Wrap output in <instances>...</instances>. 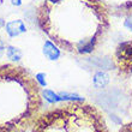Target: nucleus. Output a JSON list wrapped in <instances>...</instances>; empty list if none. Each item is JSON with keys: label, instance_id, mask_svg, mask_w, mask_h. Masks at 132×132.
<instances>
[{"label": "nucleus", "instance_id": "obj_10", "mask_svg": "<svg viewBox=\"0 0 132 132\" xmlns=\"http://www.w3.org/2000/svg\"><path fill=\"white\" fill-rule=\"evenodd\" d=\"M42 96L45 97L46 101H48L49 103H55L58 101H61V97H59V95L54 94L53 91L47 90V89L42 91Z\"/></svg>", "mask_w": 132, "mask_h": 132}, {"label": "nucleus", "instance_id": "obj_6", "mask_svg": "<svg viewBox=\"0 0 132 132\" xmlns=\"http://www.w3.org/2000/svg\"><path fill=\"white\" fill-rule=\"evenodd\" d=\"M5 31L9 35L10 38L17 37L19 35L27 32V27H25L24 22L21 19H14V21H10L5 24Z\"/></svg>", "mask_w": 132, "mask_h": 132}, {"label": "nucleus", "instance_id": "obj_14", "mask_svg": "<svg viewBox=\"0 0 132 132\" xmlns=\"http://www.w3.org/2000/svg\"><path fill=\"white\" fill-rule=\"evenodd\" d=\"M4 49H6V47H5V45H4V42L0 40V56H1V54H3Z\"/></svg>", "mask_w": 132, "mask_h": 132}, {"label": "nucleus", "instance_id": "obj_16", "mask_svg": "<svg viewBox=\"0 0 132 132\" xmlns=\"http://www.w3.org/2000/svg\"><path fill=\"white\" fill-rule=\"evenodd\" d=\"M5 24H6V23L4 22V19H3V18H0V28H3V27H5Z\"/></svg>", "mask_w": 132, "mask_h": 132}, {"label": "nucleus", "instance_id": "obj_5", "mask_svg": "<svg viewBox=\"0 0 132 132\" xmlns=\"http://www.w3.org/2000/svg\"><path fill=\"white\" fill-rule=\"evenodd\" d=\"M111 16L130 17L132 16V0H101Z\"/></svg>", "mask_w": 132, "mask_h": 132}, {"label": "nucleus", "instance_id": "obj_4", "mask_svg": "<svg viewBox=\"0 0 132 132\" xmlns=\"http://www.w3.org/2000/svg\"><path fill=\"white\" fill-rule=\"evenodd\" d=\"M113 61L122 87L132 97V40L121 42L117 47Z\"/></svg>", "mask_w": 132, "mask_h": 132}, {"label": "nucleus", "instance_id": "obj_8", "mask_svg": "<svg viewBox=\"0 0 132 132\" xmlns=\"http://www.w3.org/2000/svg\"><path fill=\"white\" fill-rule=\"evenodd\" d=\"M93 83H94V87L97 89H102V88L107 87V84L109 83V75L107 72H103V71L95 73Z\"/></svg>", "mask_w": 132, "mask_h": 132}, {"label": "nucleus", "instance_id": "obj_15", "mask_svg": "<svg viewBox=\"0 0 132 132\" xmlns=\"http://www.w3.org/2000/svg\"><path fill=\"white\" fill-rule=\"evenodd\" d=\"M125 27L126 28H129L130 30H132V22L130 23V21H125Z\"/></svg>", "mask_w": 132, "mask_h": 132}, {"label": "nucleus", "instance_id": "obj_7", "mask_svg": "<svg viewBox=\"0 0 132 132\" xmlns=\"http://www.w3.org/2000/svg\"><path fill=\"white\" fill-rule=\"evenodd\" d=\"M43 54L48 60H52V61H55L60 58V49L59 47L52 42L51 40H47L43 45Z\"/></svg>", "mask_w": 132, "mask_h": 132}, {"label": "nucleus", "instance_id": "obj_2", "mask_svg": "<svg viewBox=\"0 0 132 132\" xmlns=\"http://www.w3.org/2000/svg\"><path fill=\"white\" fill-rule=\"evenodd\" d=\"M42 106L41 85L29 71L13 64L0 65V132H27Z\"/></svg>", "mask_w": 132, "mask_h": 132}, {"label": "nucleus", "instance_id": "obj_11", "mask_svg": "<svg viewBox=\"0 0 132 132\" xmlns=\"http://www.w3.org/2000/svg\"><path fill=\"white\" fill-rule=\"evenodd\" d=\"M35 78H36V80L38 82V84H40L41 87H45V85H46V80H45L46 75H45V73H42V72L36 73V75H35Z\"/></svg>", "mask_w": 132, "mask_h": 132}, {"label": "nucleus", "instance_id": "obj_9", "mask_svg": "<svg viewBox=\"0 0 132 132\" xmlns=\"http://www.w3.org/2000/svg\"><path fill=\"white\" fill-rule=\"evenodd\" d=\"M6 56L11 61H19L23 56V53L19 48L14 46H7L6 47Z\"/></svg>", "mask_w": 132, "mask_h": 132}, {"label": "nucleus", "instance_id": "obj_12", "mask_svg": "<svg viewBox=\"0 0 132 132\" xmlns=\"http://www.w3.org/2000/svg\"><path fill=\"white\" fill-rule=\"evenodd\" d=\"M118 132H132V121L127 122L125 125H122Z\"/></svg>", "mask_w": 132, "mask_h": 132}, {"label": "nucleus", "instance_id": "obj_3", "mask_svg": "<svg viewBox=\"0 0 132 132\" xmlns=\"http://www.w3.org/2000/svg\"><path fill=\"white\" fill-rule=\"evenodd\" d=\"M31 132H109L104 115L96 106L71 101L38 115Z\"/></svg>", "mask_w": 132, "mask_h": 132}, {"label": "nucleus", "instance_id": "obj_1", "mask_svg": "<svg viewBox=\"0 0 132 132\" xmlns=\"http://www.w3.org/2000/svg\"><path fill=\"white\" fill-rule=\"evenodd\" d=\"M36 19L51 41L75 55L96 52L111 28V13L101 0H42Z\"/></svg>", "mask_w": 132, "mask_h": 132}, {"label": "nucleus", "instance_id": "obj_17", "mask_svg": "<svg viewBox=\"0 0 132 132\" xmlns=\"http://www.w3.org/2000/svg\"><path fill=\"white\" fill-rule=\"evenodd\" d=\"M0 1H3V0H0Z\"/></svg>", "mask_w": 132, "mask_h": 132}, {"label": "nucleus", "instance_id": "obj_13", "mask_svg": "<svg viewBox=\"0 0 132 132\" xmlns=\"http://www.w3.org/2000/svg\"><path fill=\"white\" fill-rule=\"evenodd\" d=\"M11 4L14 6H21L22 5V0H11Z\"/></svg>", "mask_w": 132, "mask_h": 132}]
</instances>
